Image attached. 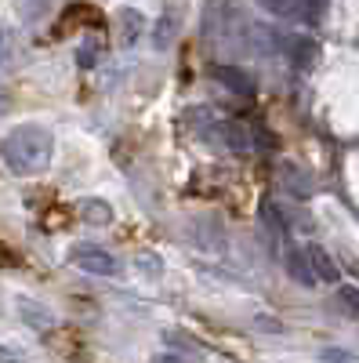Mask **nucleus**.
<instances>
[{
  "label": "nucleus",
  "mask_w": 359,
  "mask_h": 363,
  "mask_svg": "<svg viewBox=\"0 0 359 363\" xmlns=\"http://www.w3.org/2000/svg\"><path fill=\"white\" fill-rule=\"evenodd\" d=\"M0 363H25V356H22V352H15L11 345L0 342Z\"/></svg>",
  "instance_id": "obj_13"
},
{
  "label": "nucleus",
  "mask_w": 359,
  "mask_h": 363,
  "mask_svg": "<svg viewBox=\"0 0 359 363\" xmlns=\"http://www.w3.org/2000/svg\"><path fill=\"white\" fill-rule=\"evenodd\" d=\"M338 301H341L352 316H359V291H355V287H338Z\"/></svg>",
  "instance_id": "obj_11"
},
{
  "label": "nucleus",
  "mask_w": 359,
  "mask_h": 363,
  "mask_svg": "<svg viewBox=\"0 0 359 363\" xmlns=\"http://www.w3.org/2000/svg\"><path fill=\"white\" fill-rule=\"evenodd\" d=\"M73 265L84 272H95V277H116L120 272V258H113L106 247H95V244L73 247Z\"/></svg>",
  "instance_id": "obj_3"
},
{
  "label": "nucleus",
  "mask_w": 359,
  "mask_h": 363,
  "mask_svg": "<svg viewBox=\"0 0 359 363\" xmlns=\"http://www.w3.org/2000/svg\"><path fill=\"white\" fill-rule=\"evenodd\" d=\"M287 272L302 284V287H316L319 280H316V272H312V265H309V258H305V251H290L287 255Z\"/></svg>",
  "instance_id": "obj_8"
},
{
  "label": "nucleus",
  "mask_w": 359,
  "mask_h": 363,
  "mask_svg": "<svg viewBox=\"0 0 359 363\" xmlns=\"http://www.w3.org/2000/svg\"><path fill=\"white\" fill-rule=\"evenodd\" d=\"M8 109V95H4V91H0V113H4Z\"/></svg>",
  "instance_id": "obj_14"
},
{
  "label": "nucleus",
  "mask_w": 359,
  "mask_h": 363,
  "mask_svg": "<svg viewBox=\"0 0 359 363\" xmlns=\"http://www.w3.org/2000/svg\"><path fill=\"white\" fill-rule=\"evenodd\" d=\"M0 157H4V164L15 174H37L55 157V138L40 124H22V128L4 135V142H0Z\"/></svg>",
  "instance_id": "obj_1"
},
{
  "label": "nucleus",
  "mask_w": 359,
  "mask_h": 363,
  "mask_svg": "<svg viewBox=\"0 0 359 363\" xmlns=\"http://www.w3.org/2000/svg\"><path fill=\"white\" fill-rule=\"evenodd\" d=\"M302 251H305V258H309V265H312V272H316L319 284H341V269H338V262L331 258V251H323L319 244H309V247H302Z\"/></svg>",
  "instance_id": "obj_4"
},
{
  "label": "nucleus",
  "mask_w": 359,
  "mask_h": 363,
  "mask_svg": "<svg viewBox=\"0 0 359 363\" xmlns=\"http://www.w3.org/2000/svg\"><path fill=\"white\" fill-rule=\"evenodd\" d=\"M215 80H222V87L232 91V95H239V99L254 95V80L244 69H236V66H215Z\"/></svg>",
  "instance_id": "obj_5"
},
{
  "label": "nucleus",
  "mask_w": 359,
  "mask_h": 363,
  "mask_svg": "<svg viewBox=\"0 0 359 363\" xmlns=\"http://www.w3.org/2000/svg\"><path fill=\"white\" fill-rule=\"evenodd\" d=\"M283 48L290 51V62H294L297 69L312 66V58H316V44H312L309 37H287V40H283Z\"/></svg>",
  "instance_id": "obj_9"
},
{
  "label": "nucleus",
  "mask_w": 359,
  "mask_h": 363,
  "mask_svg": "<svg viewBox=\"0 0 359 363\" xmlns=\"http://www.w3.org/2000/svg\"><path fill=\"white\" fill-rule=\"evenodd\" d=\"M189 124H193V131H196L207 145L229 149V153H236V157H251V153H258V149L265 145L261 135H258L251 124H244V120H222V116H215L211 109H193Z\"/></svg>",
  "instance_id": "obj_2"
},
{
  "label": "nucleus",
  "mask_w": 359,
  "mask_h": 363,
  "mask_svg": "<svg viewBox=\"0 0 359 363\" xmlns=\"http://www.w3.org/2000/svg\"><path fill=\"white\" fill-rule=\"evenodd\" d=\"M18 313L25 323H33V327H51V313L44 306H37V301H29V298H18Z\"/></svg>",
  "instance_id": "obj_10"
},
{
  "label": "nucleus",
  "mask_w": 359,
  "mask_h": 363,
  "mask_svg": "<svg viewBox=\"0 0 359 363\" xmlns=\"http://www.w3.org/2000/svg\"><path fill=\"white\" fill-rule=\"evenodd\" d=\"M280 182H283V189H287V193H294L297 200L312 193V178H309L302 167H294V164L280 167Z\"/></svg>",
  "instance_id": "obj_7"
},
{
  "label": "nucleus",
  "mask_w": 359,
  "mask_h": 363,
  "mask_svg": "<svg viewBox=\"0 0 359 363\" xmlns=\"http://www.w3.org/2000/svg\"><path fill=\"white\" fill-rule=\"evenodd\" d=\"M323 363H359V356H352V352H338V349H326V352H323Z\"/></svg>",
  "instance_id": "obj_12"
},
{
  "label": "nucleus",
  "mask_w": 359,
  "mask_h": 363,
  "mask_svg": "<svg viewBox=\"0 0 359 363\" xmlns=\"http://www.w3.org/2000/svg\"><path fill=\"white\" fill-rule=\"evenodd\" d=\"M265 11H273L280 18H294V22H316L323 15V4H265Z\"/></svg>",
  "instance_id": "obj_6"
}]
</instances>
